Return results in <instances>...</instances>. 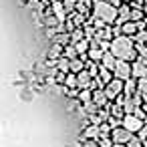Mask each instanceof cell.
Masks as SVG:
<instances>
[{
	"label": "cell",
	"instance_id": "obj_1",
	"mask_svg": "<svg viewBox=\"0 0 147 147\" xmlns=\"http://www.w3.org/2000/svg\"><path fill=\"white\" fill-rule=\"evenodd\" d=\"M111 53L119 59V61H131L135 57V47L133 40L129 36H117L111 42Z\"/></svg>",
	"mask_w": 147,
	"mask_h": 147
},
{
	"label": "cell",
	"instance_id": "obj_2",
	"mask_svg": "<svg viewBox=\"0 0 147 147\" xmlns=\"http://www.w3.org/2000/svg\"><path fill=\"white\" fill-rule=\"evenodd\" d=\"M95 16L97 18H101L103 22H107V24H111V22H115V18L119 16V12H117V8H115V4H111V2H97L95 4Z\"/></svg>",
	"mask_w": 147,
	"mask_h": 147
},
{
	"label": "cell",
	"instance_id": "obj_3",
	"mask_svg": "<svg viewBox=\"0 0 147 147\" xmlns=\"http://www.w3.org/2000/svg\"><path fill=\"white\" fill-rule=\"evenodd\" d=\"M131 75H133V67H129V61H119L115 67V77L121 81H129Z\"/></svg>",
	"mask_w": 147,
	"mask_h": 147
},
{
	"label": "cell",
	"instance_id": "obj_4",
	"mask_svg": "<svg viewBox=\"0 0 147 147\" xmlns=\"http://www.w3.org/2000/svg\"><path fill=\"white\" fill-rule=\"evenodd\" d=\"M133 139V133L125 127H119V129H113V141L115 143H129Z\"/></svg>",
	"mask_w": 147,
	"mask_h": 147
},
{
	"label": "cell",
	"instance_id": "obj_5",
	"mask_svg": "<svg viewBox=\"0 0 147 147\" xmlns=\"http://www.w3.org/2000/svg\"><path fill=\"white\" fill-rule=\"evenodd\" d=\"M121 89H125V87H123V83H121V79H115V81H109V83H107L105 93H107V97H109V99H115V97L121 93Z\"/></svg>",
	"mask_w": 147,
	"mask_h": 147
},
{
	"label": "cell",
	"instance_id": "obj_6",
	"mask_svg": "<svg viewBox=\"0 0 147 147\" xmlns=\"http://www.w3.org/2000/svg\"><path fill=\"white\" fill-rule=\"evenodd\" d=\"M123 127L133 133V131H139V129H141V121H139L137 117H133V115H127V117L123 119Z\"/></svg>",
	"mask_w": 147,
	"mask_h": 147
},
{
	"label": "cell",
	"instance_id": "obj_7",
	"mask_svg": "<svg viewBox=\"0 0 147 147\" xmlns=\"http://www.w3.org/2000/svg\"><path fill=\"white\" fill-rule=\"evenodd\" d=\"M115 67H117V57L109 51V53H105L103 55V69H109V71H115Z\"/></svg>",
	"mask_w": 147,
	"mask_h": 147
},
{
	"label": "cell",
	"instance_id": "obj_8",
	"mask_svg": "<svg viewBox=\"0 0 147 147\" xmlns=\"http://www.w3.org/2000/svg\"><path fill=\"white\" fill-rule=\"evenodd\" d=\"M107 99H109V97H107L105 91H95V93H93V103H95L97 107H103Z\"/></svg>",
	"mask_w": 147,
	"mask_h": 147
},
{
	"label": "cell",
	"instance_id": "obj_9",
	"mask_svg": "<svg viewBox=\"0 0 147 147\" xmlns=\"http://www.w3.org/2000/svg\"><path fill=\"white\" fill-rule=\"evenodd\" d=\"M133 75L139 79H147V65H143V63L133 65Z\"/></svg>",
	"mask_w": 147,
	"mask_h": 147
},
{
	"label": "cell",
	"instance_id": "obj_10",
	"mask_svg": "<svg viewBox=\"0 0 147 147\" xmlns=\"http://www.w3.org/2000/svg\"><path fill=\"white\" fill-rule=\"evenodd\" d=\"M91 77H93L91 73H87V71H81V73H79V77H77V79H79V87L87 89V87H89V83H91Z\"/></svg>",
	"mask_w": 147,
	"mask_h": 147
},
{
	"label": "cell",
	"instance_id": "obj_11",
	"mask_svg": "<svg viewBox=\"0 0 147 147\" xmlns=\"http://www.w3.org/2000/svg\"><path fill=\"white\" fill-rule=\"evenodd\" d=\"M123 109H125L127 115H131V113L135 111V101H131V97H127V99L123 101Z\"/></svg>",
	"mask_w": 147,
	"mask_h": 147
},
{
	"label": "cell",
	"instance_id": "obj_12",
	"mask_svg": "<svg viewBox=\"0 0 147 147\" xmlns=\"http://www.w3.org/2000/svg\"><path fill=\"white\" fill-rule=\"evenodd\" d=\"M53 10L57 12V16H59V20H63V18H65V6H63L61 2H55V4H53Z\"/></svg>",
	"mask_w": 147,
	"mask_h": 147
},
{
	"label": "cell",
	"instance_id": "obj_13",
	"mask_svg": "<svg viewBox=\"0 0 147 147\" xmlns=\"http://www.w3.org/2000/svg\"><path fill=\"white\" fill-rule=\"evenodd\" d=\"M99 131H101V127H99V125H93V127H89V129H87V133H85V135L93 139V137H99Z\"/></svg>",
	"mask_w": 147,
	"mask_h": 147
},
{
	"label": "cell",
	"instance_id": "obj_14",
	"mask_svg": "<svg viewBox=\"0 0 147 147\" xmlns=\"http://www.w3.org/2000/svg\"><path fill=\"white\" fill-rule=\"evenodd\" d=\"M135 30H137V26H135V24H131V22H127V20H125V24H123V34H133V32H135Z\"/></svg>",
	"mask_w": 147,
	"mask_h": 147
},
{
	"label": "cell",
	"instance_id": "obj_15",
	"mask_svg": "<svg viewBox=\"0 0 147 147\" xmlns=\"http://www.w3.org/2000/svg\"><path fill=\"white\" fill-rule=\"evenodd\" d=\"M89 57H91L93 61H97V59H103V55H101V51H99L97 47H91V51H89Z\"/></svg>",
	"mask_w": 147,
	"mask_h": 147
},
{
	"label": "cell",
	"instance_id": "obj_16",
	"mask_svg": "<svg viewBox=\"0 0 147 147\" xmlns=\"http://www.w3.org/2000/svg\"><path fill=\"white\" fill-rule=\"evenodd\" d=\"M71 69H73L75 73H81V71H83V63L77 61V59H73V61H71Z\"/></svg>",
	"mask_w": 147,
	"mask_h": 147
},
{
	"label": "cell",
	"instance_id": "obj_17",
	"mask_svg": "<svg viewBox=\"0 0 147 147\" xmlns=\"http://www.w3.org/2000/svg\"><path fill=\"white\" fill-rule=\"evenodd\" d=\"M139 91H141L143 95H147V79H141V81H139Z\"/></svg>",
	"mask_w": 147,
	"mask_h": 147
},
{
	"label": "cell",
	"instance_id": "obj_18",
	"mask_svg": "<svg viewBox=\"0 0 147 147\" xmlns=\"http://www.w3.org/2000/svg\"><path fill=\"white\" fill-rule=\"evenodd\" d=\"M69 67H71V61H67V59H65V61H59V69H61V71H67Z\"/></svg>",
	"mask_w": 147,
	"mask_h": 147
},
{
	"label": "cell",
	"instance_id": "obj_19",
	"mask_svg": "<svg viewBox=\"0 0 147 147\" xmlns=\"http://www.w3.org/2000/svg\"><path fill=\"white\" fill-rule=\"evenodd\" d=\"M133 91H135V85H133V81H129V83L125 85V93H127V95H131Z\"/></svg>",
	"mask_w": 147,
	"mask_h": 147
},
{
	"label": "cell",
	"instance_id": "obj_20",
	"mask_svg": "<svg viewBox=\"0 0 147 147\" xmlns=\"http://www.w3.org/2000/svg\"><path fill=\"white\" fill-rule=\"evenodd\" d=\"M89 97H91V95H89V91H83V93H81V101H83V103H89V101H91Z\"/></svg>",
	"mask_w": 147,
	"mask_h": 147
},
{
	"label": "cell",
	"instance_id": "obj_21",
	"mask_svg": "<svg viewBox=\"0 0 147 147\" xmlns=\"http://www.w3.org/2000/svg\"><path fill=\"white\" fill-rule=\"evenodd\" d=\"M59 51H61V45H55V47H53V53H51V57H59Z\"/></svg>",
	"mask_w": 147,
	"mask_h": 147
},
{
	"label": "cell",
	"instance_id": "obj_22",
	"mask_svg": "<svg viewBox=\"0 0 147 147\" xmlns=\"http://www.w3.org/2000/svg\"><path fill=\"white\" fill-rule=\"evenodd\" d=\"M129 147H141V141L139 139H131L129 141Z\"/></svg>",
	"mask_w": 147,
	"mask_h": 147
},
{
	"label": "cell",
	"instance_id": "obj_23",
	"mask_svg": "<svg viewBox=\"0 0 147 147\" xmlns=\"http://www.w3.org/2000/svg\"><path fill=\"white\" fill-rule=\"evenodd\" d=\"M131 16H133V20H141V16H143V12H139V10H135V12H133Z\"/></svg>",
	"mask_w": 147,
	"mask_h": 147
},
{
	"label": "cell",
	"instance_id": "obj_24",
	"mask_svg": "<svg viewBox=\"0 0 147 147\" xmlns=\"http://www.w3.org/2000/svg\"><path fill=\"white\" fill-rule=\"evenodd\" d=\"M73 8V0H67V2H65V10H71Z\"/></svg>",
	"mask_w": 147,
	"mask_h": 147
},
{
	"label": "cell",
	"instance_id": "obj_25",
	"mask_svg": "<svg viewBox=\"0 0 147 147\" xmlns=\"http://www.w3.org/2000/svg\"><path fill=\"white\" fill-rule=\"evenodd\" d=\"M83 49H87V42H81V45H77V51H83Z\"/></svg>",
	"mask_w": 147,
	"mask_h": 147
},
{
	"label": "cell",
	"instance_id": "obj_26",
	"mask_svg": "<svg viewBox=\"0 0 147 147\" xmlns=\"http://www.w3.org/2000/svg\"><path fill=\"white\" fill-rule=\"evenodd\" d=\"M107 2H113V4L117 6V4H119V0H107Z\"/></svg>",
	"mask_w": 147,
	"mask_h": 147
},
{
	"label": "cell",
	"instance_id": "obj_27",
	"mask_svg": "<svg viewBox=\"0 0 147 147\" xmlns=\"http://www.w3.org/2000/svg\"><path fill=\"white\" fill-rule=\"evenodd\" d=\"M145 8H147V0H145Z\"/></svg>",
	"mask_w": 147,
	"mask_h": 147
},
{
	"label": "cell",
	"instance_id": "obj_28",
	"mask_svg": "<svg viewBox=\"0 0 147 147\" xmlns=\"http://www.w3.org/2000/svg\"><path fill=\"white\" fill-rule=\"evenodd\" d=\"M137 2H139V0H137Z\"/></svg>",
	"mask_w": 147,
	"mask_h": 147
},
{
	"label": "cell",
	"instance_id": "obj_29",
	"mask_svg": "<svg viewBox=\"0 0 147 147\" xmlns=\"http://www.w3.org/2000/svg\"><path fill=\"white\" fill-rule=\"evenodd\" d=\"M145 147H147V145H145Z\"/></svg>",
	"mask_w": 147,
	"mask_h": 147
}]
</instances>
